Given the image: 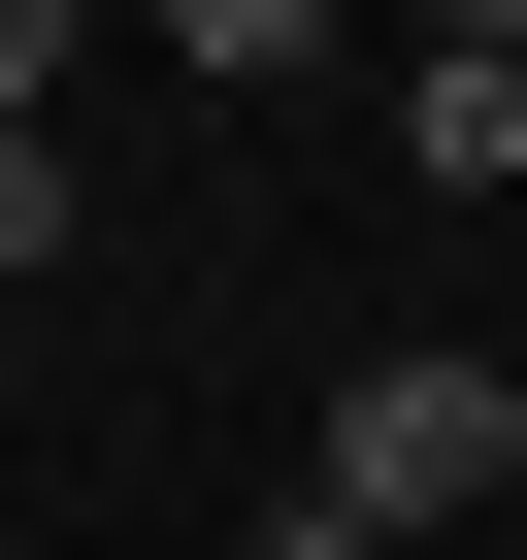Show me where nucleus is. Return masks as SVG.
Listing matches in <instances>:
<instances>
[{"instance_id":"8","label":"nucleus","mask_w":527,"mask_h":560,"mask_svg":"<svg viewBox=\"0 0 527 560\" xmlns=\"http://www.w3.org/2000/svg\"><path fill=\"white\" fill-rule=\"evenodd\" d=\"M494 560H527V494H494Z\"/></svg>"},{"instance_id":"1","label":"nucleus","mask_w":527,"mask_h":560,"mask_svg":"<svg viewBox=\"0 0 527 560\" xmlns=\"http://www.w3.org/2000/svg\"><path fill=\"white\" fill-rule=\"evenodd\" d=\"M297 494H330V527H396V560H429V527H494V494H527V363H330V462H297Z\"/></svg>"},{"instance_id":"5","label":"nucleus","mask_w":527,"mask_h":560,"mask_svg":"<svg viewBox=\"0 0 527 560\" xmlns=\"http://www.w3.org/2000/svg\"><path fill=\"white\" fill-rule=\"evenodd\" d=\"M0 264H67V132H0Z\"/></svg>"},{"instance_id":"3","label":"nucleus","mask_w":527,"mask_h":560,"mask_svg":"<svg viewBox=\"0 0 527 560\" xmlns=\"http://www.w3.org/2000/svg\"><path fill=\"white\" fill-rule=\"evenodd\" d=\"M99 34H165V67H231V100H264V67L330 34V0H99Z\"/></svg>"},{"instance_id":"4","label":"nucleus","mask_w":527,"mask_h":560,"mask_svg":"<svg viewBox=\"0 0 527 560\" xmlns=\"http://www.w3.org/2000/svg\"><path fill=\"white\" fill-rule=\"evenodd\" d=\"M67 34H99V0H0V132H67Z\"/></svg>"},{"instance_id":"2","label":"nucleus","mask_w":527,"mask_h":560,"mask_svg":"<svg viewBox=\"0 0 527 560\" xmlns=\"http://www.w3.org/2000/svg\"><path fill=\"white\" fill-rule=\"evenodd\" d=\"M396 165H429V198H494V165H527V67H494V34H429V100H396Z\"/></svg>"},{"instance_id":"6","label":"nucleus","mask_w":527,"mask_h":560,"mask_svg":"<svg viewBox=\"0 0 527 560\" xmlns=\"http://www.w3.org/2000/svg\"><path fill=\"white\" fill-rule=\"evenodd\" d=\"M264 560H396V527H330V494H297V527H264Z\"/></svg>"},{"instance_id":"7","label":"nucleus","mask_w":527,"mask_h":560,"mask_svg":"<svg viewBox=\"0 0 527 560\" xmlns=\"http://www.w3.org/2000/svg\"><path fill=\"white\" fill-rule=\"evenodd\" d=\"M429 34H494V67H527V0H429Z\"/></svg>"}]
</instances>
